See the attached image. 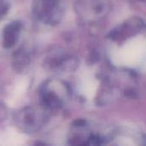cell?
I'll use <instances>...</instances> for the list:
<instances>
[{
    "label": "cell",
    "mask_w": 146,
    "mask_h": 146,
    "mask_svg": "<svg viewBox=\"0 0 146 146\" xmlns=\"http://www.w3.org/2000/svg\"><path fill=\"white\" fill-rule=\"evenodd\" d=\"M86 12L88 17H103L110 10V2L108 0H84Z\"/></svg>",
    "instance_id": "1"
},
{
    "label": "cell",
    "mask_w": 146,
    "mask_h": 146,
    "mask_svg": "<svg viewBox=\"0 0 146 146\" xmlns=\"http://www.w3.org/2000/svg\"><path fill=\"white\" fill-rule=\"evenodd\" d=\"M26 140V138L15 132L13 129H9L0 134V145H22Z\"/></svg>",
    "instance_id": "2"
}]
</instances>
